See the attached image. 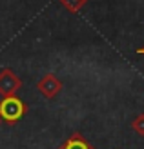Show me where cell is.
Masks as SVG:
<instances>
[{"label": "cell", "mask_w": 144, "mask_h": 149, "mask_svg": "<svg viewBox=\"0 0 144 149\" xmlns=\"http://www.w3.org/2000/svg\"><path fill=\"white\" fill-rule=\"evenodd\" d=\"M26 111H27L26 104L15 95L2 96V100H0V120H4L7 124L18 122L26 115Z\"/></svg>", "instance_id": "6da1fadb"}, {"label": "cell", "mask_w": 144, "mask_h": 149, "mask_svg": "<svg viewBox=\"0 0 144 149\" xmlns=\"http://www.w3.org/2000/svg\"><path fill=\"white\" fill-rule=\"evenodd\" d=\"M22 87V80L17 77L9 68H4L0 71V95L7 96V95H15Z\"/></svg>", "instance_id": "7a4b0ae2"}, {"label": "cell", "mask_w": 144, "mask_h": 149, "mask_svg": "<svg viewBox=\"0 0 144 149\" xmlns=\"http://www.w3.org/2000/svg\"><path fill=\"white\" fill-rule=\"evenodd\" d=\"M37 89H39V93L42 96H46V98H55L60 93V89H62V82H60V78H57L55 74H46V77H42L40 82L37 84Z\"/></svg>", "instance_id": "3957f363"}, {"label": "cell", "mask_w": 144, "mask_h": 149, "mask_svg": "<svg viewBox=\"0 0 144 149\" xmlns=\"http://www.w3.org/2000/svg\"><path fill=\"white\" fill-rule=\"evenodd\" d=\"M58 149H95V147L89 144L82 135H79V133H77V135H73L71 138H67Z\"/></svg>", "instance_id": "277c9868"}, {"label": "cell", "mask_w": 144, "mask_h": 149, "mask_svg": "<svg viewBox=\"0 0 144 149\" xmlns=\"http://www.w3.org/2000/svg\"><path fill=\"white\" fill-rule=\"evenodd\" d=\"M88 0H60V4H62L67 11L71 13H77L79 9H82V6H84Z\"/></svg>", "instance_id": "5b68a950"}, {"label": "cell", "mask_w": 144, "mask_h": 149, "mask_svg": "<svg viewBox=\"0 0 144 149\" xmlns=\"http://www.w3.org/2000/svg\"><path fill=\"white\" fill-rule=\"evenodd\" d=\"M131 127H133V131L137 133V135L144 136V113H140V115L131 122Z\"/></svg>", "instance_id": "8992f818"}, {"label": "cell", "mask_w": 144, "mask_h": 149, "mask_svg": "<svg viewBox=\"0 0 144 149\" xmlns=\"http://www.w3.org/2000/svg\"><path fill=\"white\" fill-rule=\"evenodd\" d=\"M137 53H139V55H142V56H144V46H142V47H139V49H137Z\"/></svg>", "instance_id": "52a82bcc"}, {"label": "cell", "mask_w": 144, "mask_h": 149, "mask_svg": "<svg viewBox=\"0 0 144 149\" xmlns=\"http://www.w3.org/2000/svg\"><path fill=\"white\" fill-rule=\"evenodd\" d=\"M0 122H2V120H0Z\"/></svg>", "instance_id": "ba28073f"}]
</instances>
